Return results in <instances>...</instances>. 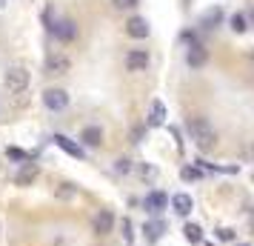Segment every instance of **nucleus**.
<instances>
[{
    "instance_id": "obj_1",
    "label": "nucleus",
    "mask_w": 254,
    "mask_h": 246,
    "mask_svg": "<svg viewBox=\"0 0 254 246\" xmlns=\"http://www.w3.org/2000/svg\"><path fill=\"white\" fill-rule=\"evenodd\" d=\"M186 129H189V138L194 141V146L203 149V152L217 143V135H214V129H211V123H208L206 117H189Z\"/></svg>"
},
{
    "instance_id": "obj_2",
    "label": "nucleus",
    "mask_w": 254,
    "mask_h": 246,
    "mask_svg": "<svg viewBox=\"0 0 254 246\" xmlns=\"http://www.w3.org/2000/svg\"><path fill=\"white\" fill-rule=\"evenodd\" d=\"M29 83H32V75H29L23 66H12V69L6 72V78H3L6 92H12V94L26 92V89H29Z\"/></svg>"
},
{
    "instance_id": "obj_3",
    "label": "nucleus",
    "mask_w": 254,
    "mask_h": 246,
    "mask_svg": "<svg viewBox=\"0 0 254 246\" xmlns=\"http://www.w3.org/2000/svg\"><path fill=\"white\" fill-rule=\"evenodd\" d=\"M71 66V60L66 58V55H60V52H49L46 60H43V69H46V75H52V78H60V75H66Z\"/></svg>"
},
{
    "instance_id": "obj_4",
    "label": "nucleus",
    "mask_w": 254,
    "mask_h": 246,
    "mask_svg": "<svg viewBox=\"0 0 254 246\" xmlns=\"http://www.w3.org/2000/svg\"><path fill=\"white\" fill-rule=\"evenodd\" d=\"M43 106L52 112H63L69 106V92L66 89H46L43 92Z\"/></svg>"
},
{
    "instance_id": "obj_5",
    "label": "nucleus",
    "mask_w": 254,
    "mask_h": 246,
    "mask_svg": "<svg viewBox=\"0 0 254 246\" xmlns=\"http://www.w3.org/2000/svg\"><path fill=\"white\" fill-rule=\"evenodd\" d=\"M52 35L58 37V40H63V43H69V40H74V35H77V23H74V20H69V17L55 20V26H52Z\"/></svg>"
},
{
    "instance_id": "obj_6",
    "label": "nucleus",
    "mask_w": 254,
    "mask_h": 246,
    "mask_svg": "<svg viewBox=\"0 0 254 246\" xmlns=\"http://www.w3.org/2000/svg\"><path fill=\"white\" fill-rule=\"evenodd\" d=\"M143 206H146V212H149V215H160V212L169 206V195H166V192H160V189H154V192H149V195H146Z\"/></svg>"
},
{
    "instance_id": "obj_7",
    "label": "nucleus",
    "mask_w": 254,
    "mask_h": 246,
    "mask_svg": "<svg viewBox=\"0 0 254 246\" xmlns=\"http://www.w3.org/2000/svg\"><path fill=\"white\" fill-rule=\"evenodd\" d=\"M186 63H189L191 69H203V66L208 63L206 46H200V43H189V52H186Z\"/></svg>"
},
{
    "instance_id": "obj_8",
    "label": "nucleus",
    "mask_w": 254,
    "mask_h": 246,
    "mask_svg": "<svg viewBox=\"0 0 254 246\" xmlns=\"http://www.w3.org/2000/svg\"><path fill=\"white\" fill-rule=\"evenodd\" d=\"M126 69L128 72H146L149 69V52L146 49H131L126 55Z\"/></svg>"
},
{
    "instance_id": "obj_9",
    "label": "nucleus",
    "mask_w": 254,
    "mask_h": 246,
    "mask_svg": "<svg viewBox=\"0 0 254 246\" xmlns=\"http://www.w3.org/2000/svg\"><path fill=\"white\" fill-rule=\"evenodd\" d=\"M115 229V215L109 209H100L94 215V235H109Z\"/></svg>"
},
{
    "instance_id": "obj_10",
    "label": "nucleus",
    "mask_w": 254,
    "mask_h": 246,
    "mask_svg": "<svg viewBox=\"0 0 254 246\" xmlns=\"http://www.w3.org/2000/svg\"><path fill=\"white\" fill-rule=\"evenodd\" d=\"M55 143H58V146H60V149H63L66 155H71V158H77V161H83V158H86V152H83V146H77L74 141H69L66 135H55Z\"/></svg>"
},
{
    "instance_id": "obj_11",
    "label": "nucleus",
    "mask_w": 254,
    "mask_h": 246,
    "mask_svg": "<svg viewBox=\"0 0 254 246\" xmlns=\"http://www.w3.org/2000/svg\"><path fill=\"white\" fill-rule=\"evenodd\" d=\"M126 32L131 37L143 40V37H149V20H146V17H131V20L126 23Z\"/></svg>"
},
{
    "instance_id": "obj_12",
    "label": "nucleus",
    "mask_w": 254,
    "mask_h": 246,
    "mask_svg": "<svg viewBox=\"0 0 254 246\" xmlns=\"http://www.w3.org/2000/svg\"><path fill=\"white\" fill-rule=\"evenodd\" d=\"M80 143L83 146H100L103 143V129L100 126H86L80 132Z\"/></svg>"
},
{
    "instance_id": "obj_13",
    "label": "nucleus",
    "mask_w": 254,
    "mask_h": 246,
    "mask_svg": "<svg viewBox=\"0 0 254 246\" xmlns=\"http://www.w3.org/2000/svg\"><path fill=\"white\" fill-rule=\"evenodd\" d=\"M172 209L177 212V215H189V212L194 209V200H191V195H186V192H180V195H174L172 198Z\"/></svg>"
},
{
    "instance_id": "obj_14",
    "label": "nucleus",
    "mask_w": 254,
    "mask_h": 246,
    "mask_svg": "<svg viewBox=\"0 0 254 246\" xmlns=\"http://www.w3.org/2000/svg\"><path fill=\"white\" fill-rule=\"evenodd\" d=\"M143 232H146V238L149 241H160L163 232H166V221H160V218H154V221L143 223Z\"/></svg>"
},
{
    "instance_id": "obj_15",
    "label": "nucleus",
    "mask_w": 254,
    "mask_h": 246,
    "mask_svg": "<svg viewBox=\"0 0 254 246\" xmlns=\"http://www.w3.org/2000/svg\"><path fill=\"white\" fill-rule=\"evenodd\" d=\"M163 123H166V103L163 100H151L149 126H163Z\"/></svg>"
},
{
    "instance_id": "obj_16",
    "label": "nucleus",
    "mask_w": 254,
    "mask_h": 246,
    "mask_svg": "<svg viewBox=\"0 0 254 246\" xmlns=\"http://www.w3.org/2000/svg\"><path fill=\"white\" fill-rule=\"evenodd\" d=\"M220 20H223V9H208V12L200 17V26H203V29H217Z\"/></svg>"
},
{
    "instance_id": "obj_17",
    "label": "nucleus",
    "mask_w": 254,
    "mask_h": 246,
    "mask_svg": "<svg viewBox=\"0 0 254 246\" xmlns=\"http://www.w3.org/2000/svg\"><path fill=\"white\" fill-rule=\"evenodd\" d=\"M183 235H186V241H189V244H200V241H203V229H200L197 223H186Z\"/></svg>"
},
{
    "instance_id": "obj_18",
    "label": "nucleus",
    "mask_w": 254,
    "mask_h": 246,
    "mask_svg": "<svg viewBox=\"0 0 254 246\" xmlns=\"http://www.w3.org/2000/svg\"><path fill=\"white\" fill-rule=\"evenodd\" d=\"M74 192H77V189H74V183H58V189H55V198H58V200H71V198H74Z\"/></svg>"
},
{
    "instance_id": "obj_19",
    "label": "nucleus",
    "mask_w": 254,
    "mask_h": 246,
    "mask_svg": "<svg viewBox=\"0 0 254 246\" xmlns=\"http://www.w3.org/2000/svg\"><path fill=\"white\" fill-rule=\"evenodd\" d=\"M37 177V166H26L23 172H20V175H17V183H20V186H29V183H32V180H35Z\"/></svg>"
},
{
    "instance_id": "obj_20",
    "label": "nucleus",
    "mask_w": 254,
    "mask_h": 246,
    "mask_svg": "<svg viewBox=\"0 0 254 246\" xmlns=\"http://www.w3.org/2000/svg\"><path fill=\"white\" fill-rule=\"evenodd\" d=\"M229 26L237 32V35H243L246 29H249V23H246V14H231V20H229Z\"/></svg>"
},
{
    "instance_id": "obj_21",
    "label": "nucleus",
    "mask_w": 254,
    "mask_h": 246,
    "mask_svg": "<svg viewBox=\"0 0 254 246\" xmlns=\"http://www.w3.org/2000/svg\"><path fill=\"white\" fill-rule=\"evenodd\" d=\"M6 155H9L12 161H17V164H26V161H29V155H26L23 149H17V146H12V149H6Z\"/></svg>"
},
{
    "instance_id": "obj_22",
    "label": "nucleus",
    "mask_w": 254,
    "mask_h": 246,
    "mask_svg": "<svg viewBox=\"0 0 254 246\" xmlns=\"http://www.w3.org/2000/svg\"><path fill=\"white\" fill-rule=\"evenodd\" d=\"M180 175H183V180H197V177H203V172H200V169H191V166H186Z\"/></svg>"
},
{
    "instance_id": "obj_23",
    "label": "nucleus",
    "mask_w": 254,
    "mask_h": 246,
    "mask_svg": "<svg viewBox=\"0 0 254 246\" xmlns=\"http://www.w3.org/2000/svg\"><path fill=\"white\" fill-rule=\"evenodd\" d=\"M43 26L52 32V26H55V12H52V9H46V12H43Z\"/></svg>"
},
{
    "instance_id": "obj_24",
    "label": "nucleus",
    "mask_w": 254,
    "mask_h": 246,
    "mask_svg": "<svg viewBox=\"0 0 254 246\" xmlns=\"http://www.w3.org/2000/svg\"><path fill=\"white\" fill-rule=\"evenodd\" d=\"M115 169H117V172H120V175H126L128 169H131V164H128L126 158H120V161H117V166H115Z\"/></svg>"
},
{
    "instance_id": "obj_25",
    "label": "nucleus",
    "mask_w": 254,
    "mask_h": 246,
    "mask_svg": "<svg viewBox=\"0 0 254 246\" xmlns=\"http://www.w3.org/2000/svg\"><path fill=\"white\" fill-rule=\"evenodd\" d=\"M217 238H220V241H234V232H231V229H220Z\"/></svg>"
},
{
    "instance_id": "obj_26",
    "label": "nucleus",
    "mask_w": 254,
    "mask_h": 246,
    "mask_svg": "<svg viewBox=\"0 0 254 246\" xmlns=\"http://www.w3.org/2000/svg\"><path fill=\"white\" fill-rule=\"evenodd\" d=\"M120 9H128V6H137V0H115Z\"/></svg>"
},
{
    "instance_id": "obj_27",
    "label": "nucleus",
    "mask_w": 254,
    "mask_h": 246,
    "mask_svg": "<svg viewBox=\"0 0 254 246\" xmlns=\"http://www.w3.org/2000/svg\"><path fill=\"white\" fill-rule=\"evenodd\" d=\"M123 235H126V241H131V223L123 221Z\"/></svg>"
},
{
    "instance_id": "obj_28",
    "label": "nucleus",
    "mask_w": 254,
    "mask_h": 246,
    "mask_svg": "<svg viewBox=\"0 0 254 246\" xmlns=\"http://www.w3.org/2000/svg\"><path fill=\"white\" fill-rule=\"evenodd\" d=\"M3 9H6V0H0V12H3Z\"/></svg>"
},
{
    "instance_id": "obj_29",
    "label": "nucleus",
    "mask_w": 254,
    "mask_h": 246,
    "mask_svg": "<svg viewBox=\"0 0 254 246\" xmlns=\"http://www.w3.org/2000/svg\"><path fill=\"white\" fill-rule=\"evenodd\" d=\"M252 20H254V6H252Z\"/></svg>"
}]
</instances>
